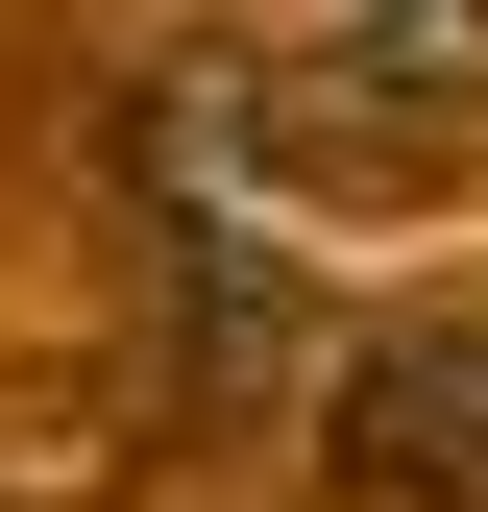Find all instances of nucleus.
Masks as SVG:
<instances>
[{"mask_svg":"<svg viewBox=\"0 0 488 512\" xmlns=\"http://www.w3.org/2000/svg\"><path fill=\"white\" fill-rule=\"evenodd\" d=\"M318 464L391 488V512H464L488 488V317H366L342 391H318Z\"/></svg>","mask_w":488,"mask_h":512,"instance_id":"1","label":"nucleus"}]
</instances>
